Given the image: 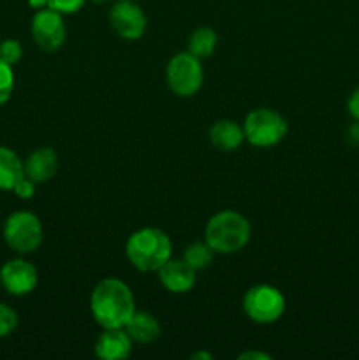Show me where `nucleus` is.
<instances>
[{"instance_id": "nucleus-1", "label": "nucleus", "mask_w": 359, "mask_h": 360, "mask_svg": "<svg viewBox=\"0 0 359 360\" xmlns=\"http://www.w3.org/2000/svg\"><path fill=\"white\" fill-rule=\"evenodd\" d=\"M90 313L102 329L125 327L136 313V299L125 281L118 278H104L90 294Z\"/></svg>"}, {"instance_id": "nucleus-2", "label": "nucleus", "mask_w": 359, "mask_h": 360, "mask_svg": "<svg viewBox=\"0 0 359 360\" xmlns=\"http://www.w3.org/2000/svg\"><path fill=\"white\" fill-rule=\"evenodd\" d=\"M125 255L134 269L157 273L172 257L171 238L157 227L137 229L127 238Z\"/></svg>"}, {"instance_id": "nucleus-3", "label": "nucleus", "mask_w": 359, "mask_h": 360, "mask_svg": "<svg viewBox=\"0 0 359 360\" xmlns=\"http://www.w3.org/2000/svg\"><path fill=\"white\" fill-rule=\"evenodd\" d=\"M252 238V225L241 213L224 210L215 213L204 227V241L220 255H232L245 248Z\"/></svg>"}, {"instance_id": "nucleus-4", "label": "nucleus", "mask_w": 359, "mask_h": 360, "mask_svg": "<svg viewBox=\"0 0 359 360\" xmlns=\"http://www.w3.org/2000/svg\"><path fill=\"white\" fill-rule=\"evenodd\" d=\"M289 123L278 111L270 108H257L243 120L245 141L253 148H273L285 139Z\"/></svg>"}, {"instance_id": "nucleus-5", "label": "nucleus", "mask_w": 359, "mask_h": 360, "mask_svg": "<svg viewBox=\"0 0 359 360\" xmlns=\"http://www.w3.org/2000/svg\"><path fill=\"white\" fill-rule=\"evenodd\" d=\"M285 306L287 302H285L280 288L267 283L250 287L241 301V308L246 319L259 326H271V323L278 322L284 316Z\"/></svg>"}, {"instance_id": "nucleus-6", "label": "nucleus", "mask_w": 359, "mask_h": 360, "mask_svg": "<svg viewBox=\"0 0 359 360\" xmlns=\"http://www.w3.org/2000/svg\"><path fill=\"white\" fill-rule=\"evenodd\" d=\"M6 245L20 255H28L39 250L44 239V231L39 217L32 211H14L6 218L2 229Z\"/></svg>"}, {"instance_id": "nucleus-7", "label": "nucleus", "mask_w": 359, "mask_h": 360, "mask_svg": "<svg viewBox=\"0 0 359 360\" xmlns=\"http://www.w3.org/2000/svg\"><path fill=\"white\" fill-rule=\"evenodd\" d=\"M165 83L176 97H194L203 88V60L189 51H180L165 65Z\"/></svg>"}, {"instance_id": "nucleus-8", "label": "nucleus", "mask_w": 359, "mask_h": 360, "mask_svg": "<svg viewBox=\"0 0 359 360\" xmlns=\"http://www.w3.org/2000/svg\"><path fill=\"white\" fill-rule=\"evenodd\" d=\"M30 32L34 42L46 53H55L65 44L67 27L63 14L51 7H42L35 11L30 23Z\"/></svg>"}, {"instance_id": "nucleus-9", "label": "nucleus", "mask_w": 359, "mask_h": 360, "mask_svg": "<svg viewBox=\"0 0 359 360\" xmlns=\"http://www.w3.org/2000/svg\"><path fill=\"white\" fill-rule=\"evenodd\" d=\"M109 25L125 41H139L148 27V18L137 0H116L109 9Z\"/></svg>"}, {"instance_id": "nucleus-10", "label": "nucleus", "mask_w": 359, "mask_h": 360, "mask_svg": "<svg viewBox=\"0 0 359 360\" xmlns=\"http://www.w3.org/2000/svg\"><path fill=\"white\" fill-rule=\"evenodd\" d=\"M39 283L37 267L27 259H11L0 267V287L14 297L32 294Z\"/></svg>"}, {"instance_id": "nucleus-11", "label": "nucleus", "mask_w": 359, "mask_h": 360, "mask_svg": "<svg viewBox=\"0 0 359 360\" xmlns=\"http://www.w3.org/2000/svg\"><path fill=\"white\" fill-rule=\"evenodd\" d=\"M197 271H194L183 259H169L157 271L158 281L168 292L176 295L189 294L197 281Z\"/></svg>"}, {"instance_id": "nucleus-12", "label": "nucleus", "mask_w": 359, "mask_h": 360, "mask_svg": "<svg viewBox=\"0 0 359 360\" xmlns=\"http://www.w3.org/2000/svg\"><path fill=\"white\" fill-rule=\"evenodd\" d=\"M134 341L123 327L102 329L95 340L94 352L101 360H125L132 354Z\"/></svg>"}, {"instance_id": "nucleus-13", "label": "nucleus", "mask_w": 359, "mask_h": 360, "mask_svg": "<svg viewBox=\"0 0 359 360\" xmlns=\"http://www.w3.org/2000/svg\"><path fill=\"white\" fill-rule=\"evenodd\" d=\"M56 171H58V155L49 146L35 148L25 160V176L37 185L55 178Z\"/></svg>"}, {"instance_id": "nucleus-14", "label": "nucleus", "mask_w": 359, "mask_h": 360, "mask_svg": "<svg viewBox=\"0 0 359 360\" xmlns=\"http://www.w3.org/2000/svg\"><path fill=\"white\" fill-rule=\"evenodd\" d=\"M208 137L218 151H234L245 143L243 125L229 118L217 120L208 130Z\"/></svg>"}, {"instance_id": "nucleus-15", "label": "nucleus", "mask_w": 359, "mask_h": 360, "mask_svg": "<svg viewBox=\"0 0 359 360\" xmlns=\"http://www.w3.org/2000/svg\"><path fill=\"white\" fill-rule=\"evenodd\" d=\"M123 329L130 336V340L137 345H150L160 336L162 327L160 322L155 315L148 311H137L130 316L129 322L125 323Z\"/></svg>"}, {"instance_id": "nucleus-16", "label": "nucleus", "mask_w": 359, "mask_h": 360, "mask_svg": "<svg viewBox=\"0 0 359 360\" xmlns=\"http://www.w3.org/2000/svg\"><path fill=\"white\" fill-rule=\"evenodd\" d=\"M25 176V162L7 146H0V190L13 192L14 185Z\"/></svg>"}, {"instance_id": "nucleus-17", "label": "nucleus", "mask_w": 359, "mask_h": 360, "mask_svg": "<svg viewBox=\"0 0 359 360\" xmlns=\"http://www.w3.org/2000/svg\"><path fill=\"white\" fill-rule=\"evenodd\" d=\"M218 46V34L211 27H199L189 35L187 51L199 60L210 58Z\"/></svg>"}, {"instance_id": "nucleus-18", "label": "nucleus", "mask_w": 359, "mask_h": 360, "mask_svg": "<svg viewBox=\"0 0 359 360\" xmlns=\"http://www.w3.org/2000/svg\"><path fill=\"white\" fill-rule=\"evenodd\" d=\"M215 255H217V253L213 252V248H211L206 241H194L190 243V245H187L182 259L185 260L194 271H203L211 266Z\"/></svg>"}, {"instance_id": "nucleus-19", "label": "nucleus", "mask_w": 359, "mask_h": 360, "mask_svg": "<svg viewBox=\"0 0 359 360\" xmlns=\"http://www.w3.org/2000/svg\"><path fill=\"white\" fill-rule=\"evenodd\" d=\"M14 91V70L13 65L0 58V105L6 104Z\"/></svg>"}, {"instance_id": "nucleus-20", "label": "nucleus", "mask_w": 359, "mask_h": 360, "mask_svg": "<svg viewBox=\"0 0 359 360\" xmlns=\"http://www.w3.org/2000/svg\"><path fill=\"white\" fill-rule=\"evenodd\" d=\"M23 56V48L16 39H4L0 41V58L9 65H16Z\"/></svg>"}, {"instance_id": "nucleus-21", "label": "nucleus", "mask_w": 359, "mask_h": 360, "mask_svg": "<svg viewBox=\"0 0 359 360\" xmlns=\"http://www.w3.org/2000/svg\"><path fill=\"white\" fill-rule=\"evenodd\" d=\"M18 327V313L11 306L0 302V340L11 336Z\"/></svg>"}, {"instance_id": "nucleus-22", "label": "nucleus", "mask_w": 359, "mask_h": 360, "mask_svg": "<svg viewBox=\"0 0 359 360\" xmlns=\"http://www.w3.org/2000/svg\"><path fill=\"white\" fill-rule=\"evenodd\" d=\"M87 2L88 0H48V7L58 11L63 16H69V14L80 13Z\"/></svg>"}, {"instance_id": "nucleus-23", "label": "nucleus", "mask_w": 359, "mask_h": 360, "mask_svg": "<svg viewBox=\"0 0 359 360\" xmlns=\"http://www.w3.org/2000/svg\"><path fill=\"white\" fill-rule=\"evenodd\" d=\"M35 185H37V183L32 181V179L27 178V176H23V178H21L16 185H14V188H13L14 195L20 197V199H23V200L32 199V197L35 195Z\"/></svg>"}, {"instance_id": "nucleus-24", "label": "nucleus", "mask_w": 359, "mask_h": 360, "mask_svg": "<svg viewBox=\"0 0 359 360\" xmlns=\"http://www.w3.org/2000/svg\"><path fill=\"white\" fill-rule=\"evenodd\" d=\"M347 111L352 116V120H358L359 122V86L348 95L347 98Z\"/></svg>"}, {"instance_id": "nucleus-25", "label": "nucleus", "mask_w": 359, "mask_h": 360, "mask_svg": "<svg viewBox=\"0 0 359 360\" xmlns=\"http://www.w3.org/2000/svg\"><path fill=\"white\" fill-rule=\"evenodd\" d=\"M347 143L351 144V146L359 148V122L358 120H354V123H352V125L347 129Z\"/></svg>"}, {"instance_id": "nucleus-26", "label": "nucleus", "mask_w": 359, "mask_h": 360, "mask_svg": "<svg viewBox=\"0 0 359 360\" xmlns=\"http://www.w3.org/2000/svg\"><path fill=\"white\" fill-rule=\"evenodd\" d=\"M239 360H271V355L264 354V352H243L241 355L238 357Z\"/></svg>"}, {"instance_id": "nucleus-27", "label": "nucleus", "mask_w": 359, "mask_h": 360, "mask_svg": "<svg viewBox=\"0 0 359 360\" xmlns=\"http://www.w3.org/2000/svg\"><path fill=\"white\" fill-rule=\"evenodd\" d=\"M28 6L34 7L35 11L42 9V7H48V0H28Z\"/></svg>"}, {"instance_id": "nucleus-28", "label": "nucleus", "mask_w": 359, "mask_h": 360, "mask_svg": "<svg viewBox=\"0 0 359 360\" xmlns=\"http://www.w3.org/2000/svg\"><path fill=\"white\" fill-rule=\"evenodd\" d=\"M190 359H194V360H197V359L210 360V359H213V355L208 354V352H197V354H192V357H190Z\"/></svg>"}, {"instance_id": "nucleus-29", "label": "nucleus", "mask_w": 359, "mask_h": 360, "mask_svg": "<svg viewBox=\"0 0 359 360\" xmlns=\"http://www.w3.org/2000/svg\"><path fill=\"white\" fill-rule=\"evenodd\" d=\"M92 2H95V4H104V2H108V0H92Z\"/></svg>"}]
</instances>
